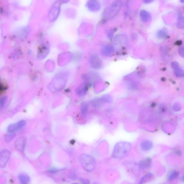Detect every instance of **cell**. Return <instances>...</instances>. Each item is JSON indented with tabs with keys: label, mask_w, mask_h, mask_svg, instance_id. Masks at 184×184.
I'll use <instances>...</instances> for the list:
<instances>
[{
	"label": "cell",
	"mask_w": 184,
	"mask_h": 184,
	"mask_svg": "<svg viewBox=\"0 0 184 184\" xmlns=\"http://www.w3.org/2000/svg\"><path fill=\"white\" fill-rule=\"evenodd\" d=\"M103 104L100 98L94 99L92 102V105L95 108L99 107Z\"/></svg>",
	"instance_id": "19"
},
{
	"label": "cell",
	"mask_w": 184,
	"mask_h": 184,
	"mask_svg": "<svg viewBox=\"0 0 184 184\" xmlns=\"http://www.w3.org/2000/svg\"><path fill=\"white\" fill-rule=\"evenodd\" d=\"M89 85L88 84H83L77 87L76 90V93L80 96L85 95L88 90Z\"/></svg>",
	"instance_id": "9"
},
{
	"label": "cell",
	"mask_w": 184,
	"mask_h": 184,
	"mask_svg": "<svg viewBox=\"0 0 184 184\" xmlns=\"http://www.w3.org/2000/svg\"><path fill=\"white\" fill-rule=\"evenodd\" d=\"M174 73L177 77H184V71L182 69L180 68V67L177 68L175 69L174 70Z\"/></svg>",
	"instance_id": "20"
},
{
	"label": "cell",
	"mask_w": 184,
	"mask_h": 184,
	"mask_svg": "<svg viewBox=\"0 0 184 184\" xmlns=\"http://www.w3.org/2000/svg\"><path fill=\"white\" fill-rule=\"evenodd\" d=\"M181 2L184 3V0H182V1H180Z\"/></svg>",
	"instance_id": "32"
},
{
	"label": "cell",
	"mask_w": 184,
	"mask_h": 184,
	"mask_svg": "<svg viewBox=\"0 0 184 184\" xmlns=\"http://www.w3.org/2000/svg\"><path fill=\"white\" fill-rule=\"evenodd\" d=\"M177 26L180 29L184 28V16H181L179 18Z\"/></svg>",
	"instance_id": "21"
},
{
	"label": "cell",
	"mask_w": 184,
	"mask_h": 184,
	"mask_svg": "<svg viewBox=\"0 0 184 184\" xmlns=\"http://www.w3.org/2000/svg\"><path fill=\"white\" fill-rule=\"evenodd\" d=\"M144 1L145 3H149L153 2V1H151V0H147V1Z\"/></svg>",
	"instance_id": "28"
},
{
	"label": "cell",
	"mask_w": 184,
	"mask_h": 184,
	"mask_svg": "<svg viewBox=\"0 0 184 184\" xmlns=\"http://www.w3.org/2000/svg\"><path fill=\"white\" fill-rule=\"evenodd\" d=\"M9 133V134H6L5 136V140L7 142H10L16 136L15 134L14 133Z\"/></svg>",
	"instance_id": "23"
},
{
	"label": "cell",
	"mask_w": 184,
	"mask_h": 184,
	"mask_svg": "<svg viewBox=\"0 0 184 184\" xmlns=\"http://www.w3.org/2000/svg\"><path fill=\"white\" fill-rule=\"evenodd\" d=\"M114 52V48L112 46L108 45L104 47L102 49L101 53L103 55L110 56Z\"/></svg>",
	"instance_id": "11"
},
{
	"label": "cell",
	"mask_w": 184,
	"mask_h": 184,
	"mask_svg": "<svg viewBox=\"0 0 184 184\" xmlns=\"http://www.w3.org/2000/svg\"><path fill=\"white\" fill-rule=\"evenodd\" d=\"M122 3L120 1H115L111 6L105 10L104 17L108 19L113 18L121 10Z\"/></svg>",
	"instance_id": "3"
},
{
	"label": "cell",
	"mask_w": 184,
	"mask_h": 184,
	"mask_svg": "<svg viewBox=\"0 0 184 184\" xmlns=\"http://www.w3.org/2000/svg\"><path fill=\"white\" fill-rule=\"evenodd\" d=\"M79 161L85 170L91 172L96 167V162L93 157L85 154L79 156Z\"/></svg>",
	"instance_id": "2"
},
{
	"label": "cell",
	"mask_w": 184,
	"mask_h": 184,
	"mask_svg": "<svg viewBox=\"0 0 184 184\" xmlns=\"http://www.w3.org/2000/svg\"><path fill=\"white\" fill-rule=\"evenodd\" d=\"M153 147V143L149 140H144L141 143V148L144 151L149 150L151 149Z\"/></svg>",
	"instance_id": "14"
},
{
	"label": "cell",
	"mask_w": 184,
	"mask_h": 184,
	"mask_svg": "<svg viewBox=\"0 0 184 184\" xmlns=\"http://www.w3.org/2000/svg\"><path fill=\"white\" fill-rule=\"evenodd\" d=\"M179 175V173L178 171H172L169 175L168 179L169 180H172L176 179L177 178Z\"/></svg>",
	"instance_id": "22"
},
{
	"label": "cell",
	"mask_w": 184,
	"mask_h": 184,
	"mask_svg": "<svg viewBox=\"0 0 184 184\" xmlns=\"http://www.w3.org/2000/svg\"><path fill=\"white\" fill-rule=\"evenodd\" d=\"M132 148L130 143L122 141L118 142L114 146L112 154L115 158H121L126 156L130 153Z\"/></svg>",
	"instance_id": "1"
},
{
	"label": "cell",
	"mask_w": 184,
	"mask_h": 184,
	"mask_svg": "<svg viewBox=\"0 0 184 184\" xmlns=\"http://www.w3.org/2000/svg\"><path fill=\"white\" fill-rule=\"evenodd\" d=\"M81 182L82 184H90L89 180L87 179H82L81 180Z\"/></svg>",
	"instance_id": "27"
},
{
	"label": "cell",
	"mask_w": 184,
	"mask_h": 184,
	"mask_svg": "<svg viewBox=\"0 0 184 184\" xmlns=\"http://www.w3.org/2000/svg\"><path fill=\"white\" fill-rule=\"evenodd\" d=\"M7 100V97L6 96L3 97L1 98V103H0V109H1V110L4 107Z\"/></svg>",
	"instance_id": "24"
},
{
	"label": "cell",
	"mask_w": 184,
	"mask_h": 184,
	"mask_svg": "<svg viewBox=\"0 0 184 184\" xmlns=\"http://www.w3.org/2000/svg\"><path fill=\"white\" fill-rule=\"evenodd\" d=\"M157 36L160 39H167L168 36L167 31L164 30H161L157 32Z\"/></svg>",
	"instance_id": "16"
},
{
	"label": "cell",
	"mask_w": 184,
	"mask_h": 184,
	"mask_svg": "<svg viewBox=\"0 0 184 184\" xmlns=\"http://www.w3.org/2000/svg\"><path fill=\"white\" fill-rule=\"evenodd\" d=\"M178 53L180 55L184 58V46H182L178 49Z\"/></svg>",
	"instance_id": "25"
},
{
	"label": "cell",
	"mask_w": 184,
	"mask_h": 184,
	"mask_svg": "<svg viewBox=\"0 0 184 184\" xmlns=\"http://www.w3.org/2000/svg\"><path fill=\"white\" fill-rule=\"evenodd\" d=\"M171 67H172L173 70H174L175 69L179 67V65L177 62L176 61L173 62L171 63Z\"/></svg>",
	"instance_id": "26"
},
{
	"label": "cell",
	"mask_w": 184,
	"mask_h": 184,
	"mask_svg": "<svg viewBox=\"0 0 184 184\" xmlns=\"http://www.w3.org/2000/svg\"><path fill=\"white\" fill-rule=\"evenodd\" d=\"M153 177V174L151 173H148L144 175L139 181V184H144L146 183Z\"/></svg>",
	"instance_id": "15"
},
{
	"label": "cell",
	"mask_w": 184,
	"mask_h": 184,
	"mask_svg": "<svg viewBox=\"0 0 184 184\" xmlns=\"http://www.w3.org/2000/svg\"><path fill=\"white\" fill-rule=\"evenodd\" d=\"M139 16L141 20L145 22H148L150 20L151 18V15L149 12L144 10L140 11Z\"/></svg>",
	"instance_id": "12"
},
{
	"label": "cell",
	"mask_w": 184,
	"mask_h": 184,
	"mask_svg": "<svg viewBox=\"0 0 184 184\" xmlns=\"http://www.w3.org/2000/svg\"><path fill=\"white\" fill-rule=\"evenodd\" d=\"M18 178L20 184H28L30 181V179L29 176L24 173L19 174Z\"/></svg>",
	"instance_id": "13"
},
{
	"label": "cell",
	"mask_w": 184,
	"mask_h": 184,
	"mask_svg": "<svg viewBox=\"0 0 184 184\" xmlns=\"http://www.w3.org/2000/svg\"><path fill=\"white\" fill-rule=\"evenodd\" d=\"M26 142L25 138L21 137L17 139L15 143V148L17 150L23 153L24 152Z\"/></svg>",
	"instance_id": "7"
},
{
	"label": "cell",
	"mask_w": 184,
	"mask_h": 184,
	"mask_svg": "<svg viewBox=\"0 0 184 184\" xmlns=\"http://www.w3.org/2000/svg\"><path fill=\"white\" fill-rule=\"evenodd\" d=\"M181 42H178V43H176L177 44V45H180V44H181Z\"/></svg>",
	"instance_id": "29"
},
{
	"label": "cell",
	"mask_w": 184,
	"mask_h": 184,
	"mask_svg": "<svg viewBox=\"0 0 184 184\" xmlns=\"http://www.w3.org/2000/svg\"><path fill=\"white\" fill-rule=\"evenodd\" d=\"M101 100H102L103 103H111L112 102L113 99L112 97L109 95H105L102 96L100 98Z\"/></svg>",
	"instance_id": "17"
},
{
	"label": "cell",
	"mask_w": 184,
	"mask_h": 184,
	"mask_svg": "<svg viewBox=\"0 0 184 184\" xmlns=\"http://www.w3.org/2000/svg\"><path fill=\"white\" fill-rule=\"evenodd\" d=\"M151 164V160L149 158L139 161V169L141 170L145 169L149 167Z\"/></svg>",
	"instance_id": "10"
},
{
	"label": "cell",
	"mask_w": 184,
	"mask_h": 184,
	"mask_svg": "<svg viewBox=\"0 0 184 184\" xmlns=\"http://www.w3.org/2000/svg\"><path fill=\"white\" fill-rule=\"evenodd\" d=\"M87 6L90 11L96 12L100 9L101 6L98 1L92 0L88 1Z\"/></svg>",
	"instance_id": "8"
},
{
	"label": "cell",
	"mask_w": 184,
	"mask_h": 184,
	"mask_svg": "<svg viewBox=\"0 0 184 184\" xmlns=\"http://www.w3.org/2000/svg\"><path fill=\"white\" fill-rule=\"evenodd\" d=\"M88 103L87 102H84L81 104V113L83 115H85L88 112Z\"/></svg>",
	"instance_id": "18"
},
{
	"label": "cell",
	"mask_w": 184,
	"mask_h": 184,
	"mask_svg": "<svg viewBox=\"0 0 184 184\" xmlns=\"http://www.w3.org/2000/svg\"><path fill=\"white\" fill-rule=\"evenodd\" d=\"M90 62L93 68L100 69L102 66V62L99 57L96 55H93L90 58Z\"/></svg>",
	"instance_id": "6"
},
{
	"label": "cell",
	"mask_w": 184,
	"mask_h": 184,
	"mask_svg": "<svg viewBox=\"0 0 184 184\" xmlns=\"http://www.w3.org/2000/svg\"><path fill=\"white\" fill-rule=\"evenodd\" d=\"M26 124V122L24 120H21L17 122L12 124L9 125L8 127V132L10 133H14L24 128Z\"/></svg>",
	"instance_id": "5"
},
{
	"label": "cell",
	"mask_w": 184,
	"mask_h": 184,
	"mask_svg": "<svg viewBox=\"0 0 184 184\" xmlns=\"http://www.w3.org/2000/svg\"><path fill=\"white\" fill-rule=\"evenodd\" d=\"M93 184H99L98 182H95L94 183H93Z\"/></svg>",
	"instance_id": "30"
},
{
	"label": "cell",
	"mask_w": 184,
	"mask_h": 184,
	"mask_svg": "<svg viewBox=\"0 0 184 184\" xmlns=\"http://www.w3.org/2000/svg\"><path fill=\"white\" fill-rule=\"evenodd\" d=\"M182 180H183V181L184 182V175H183V177H182Z\"/></svg>",
	"instance_id": "31"
},
{
	"label": "cell",
	"mask_w": 184,
	"mask_h": 184,
	"mask_svg": "<svg viewBox=\"0 0 184 184\" xmlns=\"http://www.w3.org/2000/svg\"><path fill=\"white\" fill-rule=\"evenodd\" d=\"M10 155V152L7 150H1L0 153V167H5L9 160Z\"/></svg>",
	"instance_id": "4"
}]
</instances>
